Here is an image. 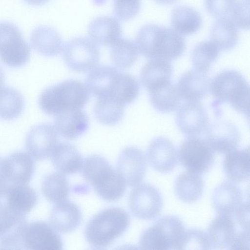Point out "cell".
I'll use <instances>...</instances> for the list:
<instances>
[{
  "label": "cell",
  "instance_id": "cell-1",
  "mask_svg": "<svg viewBox=\"0 0 250 250\" xmlns=\"http://www.w3.org/2000/svg\"><path fill=\"white\" fill-rule=\"evenodd\" d=\"M139 52L152 59L173 61L179 58L186 49L183 36L173 29L154 24L142 27L136 37Z\"/></svg>",
  "mask_w": 250,
  "mask_h": 250
},
{
  "label": "cell",
  "instance_id": "cell-2",
  "mask_svg": "<svg viewBox=\"0 0 250 250\" xmlns=\"http://www.w3.org/2000/svg\"><path fill=\"white\" fill-rule=\"evenodd\" d=\"M82 170L84 179L104 200L116 201L123 196L126 183L104 157L98 155L86 157Z\"/></svg>",
  "mask_w": 250,
  "mask_h": 250
},
{
  "label": "cell",
  "instance_id": "cell-3",
  "mask_svg": "<svg viewBox=\"0 0 250 250\" xmlns=\"http://www.w3.org/2000/svg\"><path fill=\"white\" fill-rule=\"evenodd\" d=\"M89 98L90 92L85 84L70 79L45 89L40 96L39 104L44 113L56 116L67 110L81 109Z\"/></svg>",
  "mask_w": 250,
  "mask_h": 250
},
{
  "label": "cell",
  "instance_id": "cell-4",
  "mask_svg": "<svg viewBox=\"0 0 250 250\" xmlns=\"http://www.w3.org/2000/svg\"><path fill=\"white\" fill-rule=\"evenodd\" d=\"M130 223L128 214L120 208H109L95 215L85 229L88 244L95 249L109 246L126 230Z\"/></svg>",
  "mask_w": 250,
  "mask_h": 250
},
{
  "label": "cell",
  "instance_id": "cell-5",
  "mask_svg": "<svg viewBox=\"0 0 250 250\" xmlns=\"http://www.w3.org/2000/svg\"><path fill=\"white\" fill-rule=\"evenodd\" d=\"M209 90L216 100L215 104H229L249 118V84L241 73L235 70L220 72L210 82Z\"/></svg>",
  "mask_w": 250,
  "mask_h": 250
},
{
  "label": "cell",
  "instance_id": "cell-6",
  "mask_svg": "<svg viewBox=\"0 0 250 250\" xmlns=\"http://www.w3.org/2000/svg\"><path fill=\"white\" fill-rule=\"evenodd\" d=\"M185 230L179 217L164 216L143 232L139 246L144 250H179Z\"/></svg>",
  "mask_w": 250,
  "mask_h": 250
},
{
  "label": "cell",
  "instance_id": "cell-7",
  "mask_svg": "<svg viewBox=\"0 0 250 250\" xmlns=\"http://www.w3.org/2000/svg\"><path fill=\"white\" fill-rule=\"evenodd\" d=\"M30 47L18 27L8 21H0V60L6 65L19 67L30 57Z\"/></svg>",
  "mask_w": 250,
  "mask_h": 250
},
{
  "label": "cell",
  "instance_id": "cell-8",
  "mask_svg": "<svg viewBox=\"0 0 250 250\" xmlns=\"http://www.w3.org/2000/svg\"><path fill=\"white\" fill-rule=\"evenodd\" d=\"M62 52L66 65L77 72L90 71L97 65L100 56L97 44L91 39L83 37L68 41L63 46Z\"/></svg>",
  "mask_w": 250,
  "mask_h": 250
},
{
  "label": "cell",
  "instance_id": "cell-9",
  "mask_svg": "<svg viewBox=\"0 0 250 250\" xmlns=\"http://www.w3.org/2000/svg\"><path fill=\"white\" fill-rule=\"evenodd\" d=\"M177 157L187 170L200 175L210 169L215 159L214 151L205 140L197 136L189 137L184 141Z\"/></svg>",
  "mask_w": 250,
  "mask_h": 250
},
{
  "label": "cell",
  "instance_id": "cell-10",
  "mask_svg": "<svg viewBox=\"0 0 250 250\" xmlns=\"http://www.w3.org/2000/svg\"><path fill=\"white\" fill-rule=\"evenodd\" d=\"M37 201L36 191L27 184L0 186V214L25 215L32 209Z\"/></svg>",
  "mask_w": 250,
  "mask_h": 250
},
{
  "label": "cell",
  "instance_id": "cell-11",
  "mask_svg": "<svg viewBox=\"0 0 250 250\" xmlns=\"http://www.w3.org/2000/svg\"><path fill=\"white\" fill-rule=\"evenodd\" d=\"M128 205L136 217L145 220L156 218L163 208V197L159 190L146 183L139 184L130 192Z\"/></svg>",
  "mask_w": 250,
  "mask_h": 250
},
{
  "label": "cell",
  "instance_id": "cell-12",
  "mask_svg": "<svg viewBox=\"0 0 250 250\" xmlns=\"http://www.w3.org/2000/svg\"><path fill=\"white\" fill-rule=\"evenodd\" d=\"M58 133L50 124H40L33 126L25 139V146L31 157L38 161L51 156L58 143Z\"/></svg>",
  "mask_w": 250,
  "mask_h": 250
},
{
  "label": "cell",
  "instance_id": "cell-13",
  "mask_svg": "<svg viewBox=\"0 0 250 250\" xmlns=\"http://www.w3.org/2000/svg\"><path fill=\"white\" fill-rule=\"evenodd\" d=\"M62 248L61 236L51 225L42 221L27 224L24 237V250H59Z\"/></svg>",
  "mask_w": 250,
  "mask_h": 250
},
{
  "label": "cell",
  "instance_id": "cell-14",
  "mask_svg": "<svg viewBox=\"0 0 250 250\" xmlns=\"http://www.w3.org/2000/svg\"><path fill=\"white\" fill-rule=\"evenodd\" d=\"M240 140L237 127L228 121H218L208 125L205 140L215 151L227 154L237 149Z\"/></svg>",
  "mask_w": 250,
  "mask_h": 250
},
{
  "label": "cell",
  "instance_id": "cell-15",
  "mask_svg": "<svg viewBox=\"0 0 250 250\" xmlns=\"http://www.w3.org/2000/svg\"><path fill=\"white\" fill-rule=\"evenodd\" d=\"M176 123L179 130L189 137L197 136L208 125V113L199 102H186L178 110Z\"/></svg>",
  "mask_w": 250,
  "mask_h": 250
},
{
  "label": "cell",
  "instance_id": "cell-16",
  "mask_svg": "<svg viewBox=\"0 0 250 250\" xmlns=\"http://www.w3.org/2000/svg\"><path fill=\"white\" fill-rule=\"evenodd\" d=\"M243 229H246L237 224L233 215L218 214L206 231L210 249L230 250L238 233Z\"/></svg>",
  "mask_w": 250,
  "mask_h": 250
},
{
  "label": "cell",
  "instance_id": "cell-17",
  "mask_svg": "<svg viewBox=\"0 0 250 250\" xmlns=\"http://www.w3.org/2000/svg\"><path fill=\"white\" fill-rule=\"evenodd\" d=\"M147 164L143 151L134 146L125 148L118 157L117 171L127 184L134 187L143 180Z\"/></svg>",
  "mask_w": 250,
  "mask_h": 250
},
{
  "label": "cell",
  "instance_id": "cell-18",
  "mask_svg": "<svg viewBox=\"0 0 250 250\" xmlns=\"http://www.w3.org/2000/svg\"><path fill=\"white\" fill-rule=\"evenodd\" d=\"M27 224L24 215L0 214V249L24 250Z\"/></svg>",
  "mask_w": 250,
  "mask_h": 250
},
{
  "label": "cell",
  "instance_id": "cell-19",
  "mask_svg": "<svg viewBox=\"0 0 250 250\" xmlns=\"http://www.w3.org/2000/svg\"><path fill=\"white\" fill-rule=\"evenodd\" d=\"M146 156L150 165L161 173L171 171L177 164L176 148L172 142L165 137H155L150 142Z\"/></svg>",
  "mask_w": 250,
  "mask_h": 250
},
{
  "label": "cell",
  "instance_id": "cell-20",
  "mask_svg": "<svg viewBox=\"0 0 250 250\" xmlns=\"http://www.w3.org/2000/svg\"><path fill=\"white\" fill-rule=\"evenodd\" d=\"M210 80L206 72L191 69L183 74L176 86L180 98L186 102H199L208 93Z\"/></svg>",
  "mask_w": 250,
  "mask_h": 250
},
{
  "label": "cell",
  "instance_id": "cell-21",
  "mask_svg": "<svg viewBox=\"0 0 250 250\" xmlns=\"http://www.w3.org/2000/svg\"><path fill=\"white\" fill-rule=\"evenodd\" d=\"M173 67L167 60L152 59L142 68L140 79L148 93L153 92L171 83Z\"/></svg>",
  "mask_w": 250,
  "mask_h": 250
},
{
  "label": "cell",
  "instance_id": "cell-22",
  "mask_svg": "<svg viewBox=\"0 0 250 250\" xmlns=\"http://www.w3.org/2000/svg\"><path fill=\"white\" fill-rule=\"evenodd\" d=\"M242 200L240 188L230 181H225L217 186L212 196V206L218 214L233 215Z\"/></svg>",
  "mask_w": 250,
  "mask_h": 250
},
{
  "label": "cell",
  "instance_id": "cell-23",
  "mask_svg": "<svg viewBox=\"0 0 250 250\" xmlns=\"http://www.w3.org/2000/svg\"><path fill=\"white\" fill-rule=\"evenodd\" d=\"M88 119L81 109L69 110L56 116L54 126L63 138L72 140L84 133L88 128Z\"/></svg>",
  "mask_w": 250,
  "mask_h": 250
},
{
  "label": "cell",
  "instance_id": "cell-24",
  "mask_svg": "<svg viewBox=\"0 0 250 250\" xmlns=\"http://www.w3.org/2000/svg\"><path fill=\"white\" fill-rule=\"evenodd\" d=\"M5 158L7 184H27L35 171L31 156L23 151H17Z\"/></svg>",
  "mask_w": 250,
  "mask_h": 250
},
{
  "label": "cell",
  "instance_id": "cell-25",
  "mask_svg": "<svg viewBox=\"0 0 250 250\" xmlns=\"http://www.w3.org/2000/svg\"><path fill=\"white\" fill-rule=\"evenodd\" d=\"M82 212L75 203L64 200L55 204L49 216L51 225L58 231L69 233L80 225Z\"/></svg>",
  "mask_w": 250,
  "mask_h": 250
},
{
  "label": "cell",
  "instance_id": "cell-26",
  "mask_svg": "<svg viewBox=\"0 0 250 250\" xmlns=\"http://www.w3.org/2000/svg\"><path fill=\"white\" fill-rule=\"evenodd\" d=\"M88 34L96 43L111 46L121 37L122 28L119 20L111 16H101L94 19L88 27Z\"/></svg>",
  "mask_w": 250,
  "mask_h": 250
},
{
  "label": "cell",
  "instance_id": "cell-27",
  "mask_svg": "<svg viewBox=\"0 0 250 250\" xmlns=\"http://www.w3.org/2000/svg\"><path fill=\"white\" fill-rule=\"evenodd\" d=\"M120 71L112 66L97 65L87 75L85 85L89 92L98 98L109 96Z\"/></svg>",
  "mask_w": 250,
  "mask_h": 250
},
{
  "label": "cell",
  "instance_id": "cell-28",
  "mask_svg": "<svg viewBox=\"0 0 250 250\" xmlns=\"http://www.w3.org/2000/svg\"><path fill=\"white\" fill-rule=\"evenodd\" d=\"M50 157L54 167L60 173L70 175L82 170V156L77 148L71 144L58 143Z\"/></svg>",
  "mask_w": 250,
  "mask_h": 250
},
{
  "label": "cell",
  "instance_id": "cell-29",
  "mask_svg": "<svg viewBox=\"0 0 250 250\" xmlns=\"http://www.w3.org/2000/svg\"><path fill=\"white\" fill-rule=\"evenodd\" d=\"M30 43L35 51L47 57L58 55L63 47L60 34L47 26H40L35 28L31 35Z\"/></svg>",
  "mask_w": 250,
  "mask_h": 250
},
{
  "label": "cell",
  "instance_id": "cell-30",
  "mask_svg": "<svg viewBox=\"0 0 250 250\" xmlns=\"http://www.w3.org/2000/svg\"><path fill=\"white\" fill-rule=\"evenodd\" d=\"M226 155L223 164L226 176L231 181L242 182L250 178V149H235Z\"/></svg>",
  "mask_w": 250,
  "mask_h": 250
},
{
  "label": "cell",
  "instance_id": "cell-31",
  "mask_svg": "<svg viewBox=\"0 0 250 250\" xmlns=\"http://www.w3.org/2000/svg\"><path fill=\"white\" fill-rule=\"evenodd\" d=\"M210 41L219 51H229L233 48L239 40L237 26L228 17L218 18L210 30Z\"/></svg>",
  "mask_w": 250,
  "mask_h": 250
},
{
  "label": "cell",
  "instance_id": "cell-32",
  "mask_svg": "<svg viewBox=\"0 0 250 250\" xmlns=\"http://www.w3.org/2000/svg\"><path fill=\"white\" fill-rule=\"evenodd\" d=\"M204 182L200 174L189 171L181 173L174 184L177 197L187 203H194L202 197Z\"/></svg>",
  "mask_w": 250,
  "mask_h": 250
},
{
  "label": "cell",
  "instance_id": "cell-33",
  "mask_svg": "<svg viewBox=\"0 0 250 250\" xmlns=\"http://www.w3.org/2000/svg\"><path fill=\"white\" fill-rule=\"evenodd\" d=\"M171 24L173 29L181 35H190L201 28L202 19L194 8L188 6H179L172 11Z\"/></svg>",
  "mask_w": 250,
  "mask_h": 250
},
{
  "label": "cell",
  "instance_id": "cell-34",
  "mask_svg": "<svg viewBox=\"0 0 250 250\" xmlns=\"http://www.w3.org/2000/svg\"><path fill=\"white\" fill-rule=\"evenodd\" d=\"M125 105L110 97L98 98L94 113L97 120L107 125H114L122 119Z\"/></svg>",
  "mask_w": 250,
  "mask_h": 250
},
{
  "label": "cell",
  "instance_id": "cell-35",
  "mask_svg": "<svg viewBox=\"0 0 250 250\" xmlns=\"http://www.w3.org/2000/svg\"><path fill=\"white\" fill-rule=\"evenodd\" d=\"M111 47L110 54L111 61L118 68L127 69L131 67L138 58L137 46L132 40L120 38Z\"/></svg>",
  "mask_w": 250,
  "mask_h": 250
},
{
  "label": "cell",
  "instance_id": "cell-36",
  "mask_svg": "<svg viewBox=\"0 0 250 250\" xmlns=\"http://www.w3.org/2000/svg\"><path fill=\"white\" fill-rule=\"evenodd\" d=\"M24 106V99L19 91L8 86L0 88V119L9 121L18 118Z\"/></svg>",
  "mask_w": 250,
  "mask_h": 250
},
{
  "label": "cell",
  "instance_id": "cell-37",
  "mask_svg": "<svg viewBox=\"0 0 250 250\" xmlns=\"http://www.w3.org/2000/svg\"><path fill=\"white\" fill-rule=\"evenodd\" d=\"M140 92L137 80L128 73L120 72L109 96L125 105L134 102Z\"/></svg>",
  "mask_w": 250,
  "mask_h": 250
},
{
  "label": "cell",
  "instance_id": "cell-38",
  "mask_svg": "<svg viewBox=\"0 0 250 250\" xmlns=\"http://www.w3.org/2000/svg\"><path fill=\"white\" fill-rule=\"evenodd\" d=\"M150 103L154 108L162 113L175 111L180 105V97L176 86L171 83L149 93Z\"/></svg>",
  "mask_w": 250,
  "mask_h": 250
},
{
  "label": "cell",
  "instance_id": "cell-39",
  "mask_svg": "<svg viewBox=\"0 0 250 250\" xmlns=\"http://www.w3.org/2000/svg\"><path fill=\"white\" fill-rule=\"evenodd\" d=\"M42 191L50 202L56 204L66 200L70 192L68 182L60 173H53L46 176L42 184Z\"/></svg>",
  "mask_w": 250,
  "mask_h": 250
},
{
  "label": "cell",
  "instance_id": "cell-40",
  "mask_svg": "<svg viewBox=\"0 0 250 250\" xmlns=\"http://www.w3.org/2000/svg\"><path fill=\"white\" fill-rule=\"evenodd\" d=\"M219 50L211 41L198 43L191 54V61L194 69L207 73L218 57Z\"/></svg>",
  "mask_w": 250,
  "mask_h": 250
},
{
  "label": "cell",
  "instance_id": "cell-41",
  "mask_svg": "<svg viewBox=\"0 0 250 250\" xmlns=\"http://www.w3.org/2000/svg\"><path fill=\"white\" fill-rule=\"evenodd\" d=\"M210 250L206 231L191 228L185 230L180 250Z\"/></svg>",
  "mask_w": 250,
  "mask_h": 250
},
{
  "label": "cell",
  "instance_id": "cell-42",
  "mask_svg": "<svg viewBox=\"0 0 250 250\" xmlns=\"http://www.w3.org/2000/svg\"><path fill=\"white\" fill-rule=\"evenodd\" d=\"M141 6V0H114L113 13L119 21H127L138 14Z\"/></svg>",
  "mask_w": 250,
  "mask_h": 250
},
{
  "label": "cell",
  "instance_id": "cell-43",
  "mask_svg": "<svg viewBox=\"0 0 250 250\" xmlns=\"http://www.w3.org/2000/svg\"><path fill=\"white\" fill-rule=\"evenodd\" d=\"M249 12V0H238L230 13V19L237 27L248 30L250 28Z\"/></svg>",
  "mask_w": 250,
  "mask_h": 250
},
{
  "label": "cell",
  "instance_id": "cell-44",
  "mask_svg": "<svg viewBox=\"0 0 250 250\" xmlns=\"http://www.w3.org/2000/svg\"><path fill=\"white\" fill-rule=\"evenodd\" d=\"M235 0H204L207 11L215 18L226 17L229 14Z\"/></svg>",
  "mask_w": 250,
  "mask_h": 250
},
{
  "label": "cell",
  "instance_id": "cell-45",
  "mask_svg": "<svg viewBox=\"0 0 250 250\" xmlns=\"http://www.w3.org/2000/svg\"><path fill=\"white\" fill-rule=\"evenodd\" d=\"M237 224L246 229H250L249 202H242L233 215Z\"/></svg>",
  "mask_w": 250,
  "mask_h": 250
},
{
  "label": "cell",
  "instance_id": "cell-46",
  "mask_svg": "<svg viewBox=\"0 0 250 250\" xmlns=\"http://www.w3.org/2000/svg\"><path fill=\"white\" fill-rule=\"evenodd\" d=\"M7 184L5 158L0 157V186Z\"/></svg>",
  "mask_w": 250,
  "mask_h": 250
},
{
  "label": "cell",
  "instance_id": "cell-47",
  "mask_svg": "<svg viewBox=\"0 0 250 250\" xmlns=\"http://www.w3.org/2000/svg\"><path fill=\"white\" fill-rule=\"evenodd\" d=\"M49 0H24L27 3L32 5H42L46 2Z\"/></svg>",
  "mask_w": 250,
  "mask_h": 250
},
{
  "label": "cell",
  "instance_id": "cell-48",
  "mask_svg": "<svg viewBox=\"0 0 250 250\" xmlns=\"http://www.w3.org/2000/svg\"><path fill=\"white\" fill-rule=\"evenodd\" d=\"M156 3L161 5H169L175 3L177 0H153Z\"/></svg>",
  "mask_w": 250,
  "mask_h": 250
},
{
  "label": "cell",
  "instance_id": "cell-49",
  "mask_svg": "<svg viewBox=\"0 0 250 250\" xmlns=\"http://www.w3.org/2000/svg\"><path fill=\"white\" fill-rule=\"evenodd\" d=\"M5 76L2 67L0 66V88L2 87L4 83Z\"/></svg>",
  "mask_w": 250,
  "mask_h": 250
},
{
  "label": "cell",
  "instance_id": "cell-50",
  "mask_svg": "<svg viewBox=\"0 0 250 250\" xmlns=\"http://www.w3.org/2000/svg\"><path fill=\"white\" fill-rule=\"evenodd\" d=\"M106 0H93L94 3L96 4L100 5L104 3V1Z\"/></svg>",
  "mask_w": 250,
  "mask_h": 250
}]
</instances>
